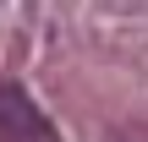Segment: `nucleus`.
I'll use <instances>...</instances> for the list:
<instances>
[{
    "instance_id": "1",
    "label": "nucleus",
    "mask_w": 148,
    "mask_h": 142,
    "mask_svg": "<svg viewBox=\"0 0 148 142\" xmlns=\"http://www.w3.org/2000/svg\"><path fill=\"white\" fill-rule=\"evenodd\" d=\"M0 142H55L49 120L16 82H0Z\"/></svg>"
}]
</instances>
